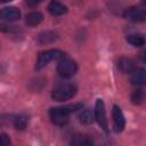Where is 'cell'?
Returning a JSON list of instances; mask_svg holds the SVG:
<instances>
[{"label": "cell", "mask_w": 146, "mask_h": 146, "mask_svg": "<svg viewBox=\"0 0 146 146\" xmlns=\"http://www.w3.org/2000/svg\"><path fill=\"white\" fill-rule=\"evenodd\" d=\"M117 67L119 70L124 73V74H130L135 68H136V65H135V62L131 59V58H128V57H121L119 60H117Z\"/></svg>", "instance_id": "obj_9"}, {"label": "cell", "mask_w": 146, "mask_h": 146, "mask_svg": "<svg viewBox=\"0 0 146 146\" xmlns=\"http://www.w3.org/2000/svg\"><path fill=\"white\" fill-rule=\"evenodd\" d=\"M9 1H11V0H0V2H9Z\"/></svg>", "instance_id": "obj_21"}, {"label": "cell", "mask_w": 146, "mask_h": 146, "mask_svg": "<svg viewBox=\"0 0 146 146\" xmlns=\"http://www.w3.org/2000/svg\"><path fill=\"white\" fill-rule=\"evenodd\" d=\"M71 144L72 145H75V146H91L92 145V140L89 139L87 136L75 135L71 139Z\"/></svg>", "instance_id": "obj_14"}, {"label": "cell", "mask_w": 146, "mask_h": 146, "mask_svg": "<svg viewBox=\"0 0 146 146\" xmlns=\"http://www.w3.org/2000/svg\"><path fill=\"white\" fill-rule=\"evenodd\" d=\"M79 119H80V122L82 124H90L94 121V116H92V113H91L90 110L82 111L81 114H80V116H79Z\"/></svg>", "instance_id": "obj_17"}, {"label": "cell", "mask_w": 146, "mask_h": 146, "mask_svg": "<svg viewBox=\"0 0 146 146\" xmlns=\"http://www.w3.org/2000/svg\"><path fill=\"white\" fill-rule=\"evenodd\" d=\"M143 99H144V92H143L141 89H137V90H135L131 94V102H132V104L138 105V104H140L143 102Z\"/></svg>", "instance_id": "obj_18"}, {"label": "cell", "mask_w": 146, "mask_h": 146, "mask_svg": "<svg viewBox=\"0 0 146 146\" xmlns=\"http://www.w3.org/2000/svg\"><path fill=\"white\" fill-rule=\"evenodd\" d=\"M78 66L76 63L71 59V58H66V57H62L58 62L57 65V73L59 74V76L62 78H71L76 73Z\"/></svg>", "instance_id": "obj_4"}, {"label": "cell", "mask_w": 146, "mask_h": 146, "mask_svg": "<svg viewBox=\"0 0 146 146\" xmlns=\"http://www.w3.org/2000/svg\"><path fill=\"white\" fill-rule=\"evenodd\" d=\"M76 94V87L74 84H60L51 92V98L57 102H64L73 98Z\"/></svg>", "instance_id": "obj_2"}, {"label": "cell", "mask_w": 146, "mask_h": 146, "mask_svg": "<svg viewBox=\"0 0 146 146\" xmlns=\"http://www.w3.org/2000/svg\"><path fill=\"white\" fill-rule=\"evenodd\" d=\"M10 144V139L6 133H0V146H7Z\"/></svg>", "instance_id": "obj_19"}, {"label": "cell", "mask_w": 146, "mask_h": 146, "mask_svg": "<svg viewBox=\"0 0 146 146\" xmlns=\"http://www.w3.org/2000/svg\"><path fill=\"white\" fill-rule=\"evenodd\" d=\"M43 0H25V2H26V5L29 6V7H36L40 2H42Z\"/></svg>", "instance_id": "obj_20"}, {"label": "cell", "mask_w": 146, "mask_h": 146, "mask_svg": "<svg viewBox=\"0 0 146 146\" xmlns=\"http://www.w3.org/2000/svg\"><path fill=\"white\" fill-rule=\"evenodd\" d=\"M124 17L131 22H144L146 18V9L144 6H132L125 9Z\"/></svg>", "instance_id": "obj_5"}, {"label": "cell", "mask_w": 146, "mask_h": 146, "mask_svg": "<svg viewBox=\"0 0 146 146\" xmlns=\"http://www.w3.org/2000/svg\"><path fill=\"white\" fill-rule=\"evenodd\" d=\"M48 11L52 15V16H60V15H64L66 11H67V7L64 6L63 3L58 2V1H50L49 5H48Z\"/></svg>", "instance_id": "obj_11"}, {"label": "cell", "mask_w": 146, "mask_h": 146, "mask_svg": "<svg viewBox=\"0 0 146 146\" xmlns=\"http://www.w3.org/2000/svg\"><path fill=\"white\" fill-rule=\"evenodd\" d=\"M27 124V116L24 114H19L17 116H15L14 119V127L17 130H24L26 128Z\"/></svg>", "instance_id": "obj_16"}, {"label": "cell", "mask_w": 146, "mask_h": 146, "mask_svg": "<svg viewBox=\"0 0 146 146\" xmlns=\"http://www.w3.org/2000/svg\"><path fill=\"white\" fill-rule=\"evenodd\" d=\"M127 41L135 47H143L145 44V39L141 34H130L127 36Z\"/></svg>", "instance_id": "obj_15"}, {"label": "cell", "mask_w": 146, "mask_h": 146, "mask_svg": "<svg viewBox=\"0 0 146 146\" xmlns=\"http://www.w3.org/2000/svg\"><path fill=\"white\" fill-rule=\"evenodd\" d=\"M95 119L97 120L98 124L100 128L105 131H107L108 123H107V117H106V110H105V104L102 99H97L95 104Z\"/></svg>", "instance_id": "obj_6"}, {"label": "cell", "mask_w": 146, "mask_h": 146, "mask_svg": "<svg viewBox=\"0 0 146 146\" xmlns=\"http://www.w3.org/2000/svg\"><path fill=\"white\" fill-rule=\"evenodd\" d=\"M21 11L16 7H5L0 9V18L6 22H15L19 19Z\"/></svg>", "instance_id": "obj_8"}, {"label": "cell", "mask_w": 146, "mask_h": 146, "mask_svg": "<svg viewBox=\"0 0 146 146\" xmlns=\"http://www.w3.org/2000/svg\"><path fill=\"white\" fill-rule=\"evenodd\" d=\"M62 57H64V52L60 51L59 49H49L46 51H42L35 63V68L36 70H41L43 67H46L51 60L54 59H60Z\"/></svg>", "instance_id": "obj_3"}, {"label": "cell", "mask_w": 146, "mask_h": 146, "mask_svg": "<svg viewBox=\"0 0 146 146\" xmlns=\"http://www.w3.org/2000/svg\"><path fill=\"white\" fill-rule=\"evenodd\" d=\"M82 107V104H73V105H66L62 107H51L49 110V117L51 122L56 125H64L68 122L70 115L80 110Z\"/></svg>", "instance_id": "obj_1"}, {"label": "cell", "mask_w": 146, "mask_h": 146, "mask_svg": "<svg viewBox=\"0 0 146 146\" xmlns=\"http://www.w3.org/2000/svg\"><path fill=\"white\" fill-rule=\"evenodd\" d=\"M112 117H113V129L115 132H121L124 129L125 120L121 108L117 105H114L112 108Z\"/></svg>", "instance_id": "obj_7"}, {"label": "cell", "mask_w": 146, "mask_h": 146, "mask_svg": "<svg viewBox=\"0 0 146 146\" xmlns=\"http://www.w3.org/2000/svg\"><path fill=\"white\" fill-rule=\"evenodd\" d=\"M130 82L133 86H143L146 81V73L144 68H135L130 73Z\"/></svg>", "instance_id": "obj_10"}, {"label": "cell", "mask_w": 146, "mask_h": 146, "mask_svg": "<svg viewBox=\"0 0 146 146\" xmlns=\"http://www.w3.org/2000/svg\"><path fill=\"white\" fill-rule=\"evenodd\" d=\"M56 39H57V34H56L55 32H52V31H44V32L40 33L39 36H38V41H39V43H41V44L51 43V42H54Z\"/></svg>", "instance_id": "obj_13"}, {"label": "cell", "mask_w": 146, "mask_h": 146, "mask_svg": "<svg viewBox=\"0 0 146 146\" xmlns=\"http://www.w3.org/2000/svg\"><path fill=\"white\" fill-rule=\"evenodd\" d=\"M43 19V16L40 11H31L26 15V19H25V23L29 25V26H35L38 24H40Z\"/></svg>", "instance_id": "obj_12"}]
</instances>
